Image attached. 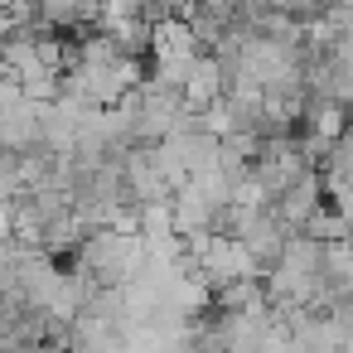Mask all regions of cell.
I'll return each mask as SVG.
<instances>
[{"label":"cell","mask_w":353,"mask_h":353,"mask_svg":"<svg viewBox=\"0 0 353 353\" xmlns=\"http://www.w3.org/2000/svg\"><path fill=\"white\" fill-rule=\"evenodd\" d=\"M266 208H271V218H276L281 228H290V232L305 228V223L324 208V179H319V170H305V174H300L276 203H266Z\"/></svg>","instance_id":"cell-1"},{"label":"cell","mask_w":353,"mask_h":353,"mask_svg":"<svg viewBox=\"0 0 353 353\" xmlns=\"http://www.w3.org/2000/svg\"><path fill=\"white\" fill-rule=\"evenodd\" d=\"M300 232H305L310 242H319V247H334V242H348V237H353V228H348L334 208H319V213H314Z\"/></svg>","instance_id":"cell-2"}]
</instances>
